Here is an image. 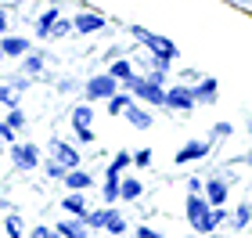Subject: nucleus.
<instances>
[{
	"label": "nucleus",
	"instance_id": "1",
	"mask_svg": "<svg viewBox=\"0 0 252 238\" xmlns=\"http://www.w3.org/2000/svg\"><path fill=\"white\" fill-rule=\"evenodd\" d=\"M133 33H137V40H144L148 47L155 51V58H162V62H169V58H177V47H173V43H169V40H162V36H155V33H148V29H141V26H137Z\"/></svg>",
	"mask_w": 252,
	"mask_h": 238
},
{
	"label": "nucleus",
	"instance_id": "2",
	"mask_svg": "<svg viewBox=\"0 0 252 238\" xmlns=\"http://www.w3.org/2000/svg\"><path fill=\"white\" fill-rule=\"evenodd\" d=\"M126 83H130V90H133L137 98L152 101V105H166V90H158V83H152V79H137V76H130Z\"/></svg>",
	"mask_w": 252,
	"mask_h": 238
},
{
	"label": "nucleus",
	"instance_id": "3",
	"mask_svg": "<svg viewBox=\"0 0 252 238\" xmlns=\"http://www.w3.org/2000/svg\"><path fill=\"white\" fill-rule=\"evenodd\" d=\"M11 159H15L18 170H32L40 163V152L32 148V144H11Z\"/></svg>",
	"mask_w": 252,
	"mask_h": 238
},
{
	"label": "nucleus",
	"instance_id": "4",
	"mask_svg": "<svg viewBox=\"0 0 252 238\" xmlns=\"http://www.w3.org/2000/svg\"><path fill=\"white\" fill-rule=\"evenodd\" d=\"M51 152H54V163H58L62 170H76V166H79V152H76V148H68L65 141H54V144H51Z\"/></svg>",
	"mask_w": 252,
	"mask_h": 238
},
{
	"label": "nucleus",
	"instance_id": "5",
	"mask_svg": "<svg viewBox=\"0 0 252 238\" xmlns=\"http://www.w3.org/2000/svg\"><path fill=\"white\" fill-rule=\"evenodd\" d=\"M87 98H116V79L112 76H94L87 83Z\"/></svg>",
	"mask_w": 252,
	"mask_h": 238
},
{
	"label": "nucleus",
	"instance_id": "6",
	"mask_svg": "<svg viewBox=\"0 0 252 238\" xmlns=\"http://www.w3.org/2000/svg\"><path fill=\"white\" fill-rule=\"evenodd\" d=\"M72 127H76V134H79V141H94V130H90V108H87V105H79V108L72 112Z\"/></svg>",
	"mask_w": 252,
	"mask_h": 238
},
{
	"label": "nucleus",
	"instance_id": "7",
	"mask_svg": "<svg viewBox=\"0 0 252 238\" xmlns=\"http://www.w3.org/2000/svg\"><path fill=\"white\" fill-rule=\"evenodd\" d=\"M205 199H209V206H223V202H227V180L209 177V184H205Z\"/></svg>",
	"mask_w": 252,
	"mask_h": 238
},
{
	"label": "nucleus",
	"instance_id": "8",
	"mask_svg": "<svg viewBox=\"0 0 252 238\" xmlns=\"http://www.w3.org/2000/svg\"><path fill=\"white\" fill-rule=\"evenodd\" d=\"M166 105H169V108H191V105H194V94H191L188 87H173V90L166 94Z\"/></svg>",
	"mask_w": 252,
	"mask_h": 238
},
{
	"label": "nucleus",
	"instance_id": "9",
	"mask_svg": "<svg viewBox=\"0 0 252 238\" xmlns=\"http://www.w3.org/2000/svg\"><path fill=\"white\" fill-rule=\"evenodd\" d=\"M205 152H209V144H205V141H188L184 148L177 152V163H191V159H202Z\"/></svg>",
	"mask_w": 252,
	"mask_h": 238
},
{
	"label": "nucleus",
	"instance_id": "10",
	"mask_svg": "<svg viewBox=\"0 0 252 238\" xmlns=\"http://www.w3.org/2000/svg\"><path fill=\"white\" fill-rule=\"evenodd\" d=\"M62 206H65L68 213H72V217H76V220H87V199H83V195H79V191H72V195H68V199L62 202Z\"/></svg>",
	"mask_w": 252,
	"mask_h": 238
},
{
	"label": "nucleus",
	"instance_id": "11",
	"mask_svg": "<svg viewBox=\"0 0 252 238\" xmlns=\"http://www.w3.org/2000/svg\"><path fill=\"white\" fill-rule=\"evenodd\" d=\"M58 235H65V238H87V220H62Z\"/></svg>",
	"mask_w": 252,
	"mask_h": 238
},
{
	"label": "nucleus",
	"instance_id": "12",
	"mask_svg": "<svg viewBox=\"0 0 252 238\" xmlns=\"http://www.w3.org/2000/svg\"><path fill=\"white\" fill-rule=\"evenodd\" d=\"M72 191H83V188H90V173H83V170H68V173L62 177Z\"/></svg>",
	"mask_w": 252,
	"mask_h": 238
},
{
	"label": "nucleus",
	"instance_id": "13",
	"mask_svg": "<svg viewBox=\"0 0 252 238\" xmlns=\"http://www.w3.org/2000/svg\"><path fill=\"white\" fill-rule=\"evenodd\" d=\"M126 119H130V123H133L137 130H148V127H152V116H148L144 108H133V105L126 108Z\"/></svg>",
	"mask_w": 252,
	"mask_h": 238
},
{
	"label": "nucleus",
	"instance_id": "14",
	"mask_svg": "<svg viewBox=\"0 0 252 238\" xmlns=\"http://www.w3.org/2000/svg\"><path fill=\"white\" fill-rule=\"evenodd\" d=\"M119 184H123L119 173H112V170H108V173H105V202H116L119 199Z\"/></svg>",
	"mask_w": 252,
	"mask_h": 238
},
{
	"label": "nucleus",
	"instance_id": "15",
	"mask_svg": "<svg viewBox=\"0 0 252 238\" xmlns=\"http://www.w3.org/2000/svg\"><path fill=\"white\" fill-rule=\"evenodd\" d=\"M105 26V18H97V15H79L76 18V29L79 33H94V29H101Z\"/></svg>",
	"mask_w": 252,
	"mask_h": 238
},
{
	"label": "nucleus",
	"instance_id": "16",
	"mask_svg": "<svg viewBox=\"0 0 252 238\" xmlns=\"http://www.w3.org/2000/svg\"><path fill=\"white\" fill-rule=\"evenodd\" d=\"M105 228H108L112 235H123V231H126V220H123V213L108 209V213H105Z\"/></svg>",
	"mask_w": 252,
	"mask_h": 238
},
{
	"label": "nucleus",
	"instance_id": "17",
	"mask_svg": "<svg viewBox=\"0 0 252 238\" xmlns=\"http://www.w3.org/2000/svg\"><path fill=\"white\" fill-rule=\"evenodd\" d=\"M137 195H141V180L126 177L123 184H119V199H137Z\"/></svg>",
	"mask_w": 252,
	"mask_h": 238
},
{
	"label": "nucleus",
	"instance_id": "18",
	"mask_svg": "<svg viewBox=\"0 0 252 238\" xmlns=\"http://www.w3.org/2000/svg\"><path fill=\"white\" fill-rule=\"evenodd\" d=\"M0 51H4V54H26V51H29V43H26V40H18V36H11V40L0 43Z\"/></svg>",
	"mask_w": 252,
	"mask_h": 238
},
{
	"label": "nucleus",
	"instance_id": "19",
	"mask_svg": "<svg viewBox=\"0 0 252 238\" xmlns=\"http://www.w3.org/2000/svg\"><path fill=\"white\" fill-rule=\"evenodd\" d=\"M191 94H194V101H213L216 98V83H213V79H205V83L198 90H191Z\"/></svg>",
	"mask_w": 252,
	"mask_h": 238
},
{
	"label": "nucleus",
	"instance_id": "20",
	"mask_svg": "<svg viewBox=\"0 0 252 238\" xmlns=\"http://www.w3.org/2000/svg\"><path fill=\"white\" fill-rule=\"evenodd\" d=\"M108 76H112V79H130V76H133V72H130V62H116Z\"/></svg>",
	"mask_w": 252,
	"mask_h": 238
},
{
	"label": "nucleus",
	"instance_id": "21",
	"mask_svg": "<svg viewBox=\"0 0 252 238\" xmlns=\"http://www.w3.org/2000/svg\"><path fill=\"white\" fill-rule=\"evenodd\" d=\"M249 220H252V206L245 202V206H238V213H234V224H238V228H245Z\"/></svg>",
	"mask_w": 252,
	"mask_h": 238
},
{
	"label": "nucleus",
	"instance_id": "22",
	"mask_svg": "<svg viewBox=\"0 0 252 238\" xmlns=\"http://www.w3.org/2000/svg\"><path fill=\"white\" fill-rule=\"evenodd\" d=\"M105 213H108V209H94V213H87V228H105Z\"/></svg>",
	"mask_w": 252,
	"mask_h": 238
},
{
	"label": "nucleus",
	"instance_id": "23",
	"mask_svg": "<svg viewBox=\"0 0 252 238\" xmlns=\"http://www.w3.org/2000/svg\"><path fill=\"white\" fill-rule=\"evenodd\" d=\"M108 108H112V116H116V112H126V108H130V98H123V94H116V98L108 101Z\"/></svg>",
	"mask_w": 252,
	"mask_h": 238
},
{
	"label": "nucleus",
	"instance_id": "24",
	"mask_svg": "<svg viewBox=\"0 0 252 238\" xmlns=\"http://www.w3.org/2000/svg\"><path fill=\"white\" fill-rule=\"evenodd\" d=\"M126 166H130V155H126V152H119L116 159H112V166H108V170H112V173H123Z\"/></svg>",
	"mask_w": 252,
	"mask_h": 238
},
{
	"label": "nucleus",
	"instance_id": "25",
	"mask_svg": "<svg viewBox=\"0 0 252 238\" xmlns=\"http://www.w3.org/2000/svg\"><path fill=\"white\" fill-rule=\"evenodd\" d=\"M4 228H7V235H11V238H22V220H18V217H7Z\"/></svg>",
	"mask_w": 252,
	"mask_h": 238
},
{
	"label": "nucleus",
	"instance_id": "26",
	"mask_svg": "<svg viewBox=\"0 0 252 238\" xmlns=\"http://www.w3.org/2000/svg\"><path fill=\"white\" fill-rule=\"evenodd\" d=\"M54 18H58V11H47V15L40 18V33H43V36H47V33H51V26H54Z\"/></svg>",
	"mask_w": 252,
	"mask_h": 238
},
{
	"label": "nucleus",
	"instance_id": "27",
	"mask_svg": "<svg viewBox=\"0 0 252 238\" xmlns=\"http://www.w3.org/2000/svg\"><path fill=\"white\" fill-rule=\"evenodd\" d=\"M22 123H26V116H22V112L15 108V112H11V116H7V127H11V130H18Z\"/></svg>",
	"mask_w": 252,
	"mask_h": 238
},
{
	"label": "nucleus",
	"instance_id": "28",
	"mask_svg": "<svg viewBox=\"0 0 252 238\" xmlns=\"http://www.w3.org/2000/svg\"><path fill=\"white\" fill-rule=\"evenodd\" d=\"M133 163H137V166H148V163H152V152H148V148H144V152H137V155H133Z\"/></svg>",
	"mask_w": 252,
	"mask_h": 238
},
{
	"label": "nucleus",
	"instance_id": "29",
	"mask_svg": "<svg viewBox=\"0 0 252 238\" xmlns=\"http://www.w3.org/2000/svg\"><path fill=\"white\" fill-rule=\"evenodd\" d=\"M29 238H58V235L47 231V228H32V235H29Z\"/></svg>",
	"mask_w": 252,
	"mask_h": 238
},
{
	"label": "nucleus",
	"instance_id": "30",
	"mask_svg": "<svg viewBox=\"0 0 252 238\" xmlns=\"http://www.w3.org/2000/svg\"><path fill=\"white\" fill-rule=\"evenodd\" d=\"M68 29H72V26H68V22H58V26H51V33H54V36H65Z\"/></svg>",
	"mask_w": 252,
	"mask_h": 238
},
{
	"label": "nucleus",
	"instance_id": "31",
	"mask_svg": "<svg viewBox=\"0 0 252 238\" xmlns=\"http://www.w3.org/2000/svg\"><path fill=\"white\" fill-rule=\"evenodd\" d=\"M0 137H4V141H15V130H11L7 123H0Z\"/></svg>",
	"mask_w": 252,
	"mask_h": 238
},
{
	"label": "nucleus",
	"instance_id": "32",
	"mask_svg": "<svg viewBox=\"0 0 252 238\" xmlns=\"http://www.w3.org/2000/svg\"><path fill=\"white\" fill-rule=\"evenodd\" d=\"M0 101H4V105H15V94H11L7 87H0Z\"/></svg>",
	"mask_w": 252,
	"mask_h": 238
},
{
	"label": "nucleus",
	"instance_id": "33",
	"mask_svg": "<svg viewBox=\"0 0 252 238\" xmlns=\"http://www.w3.org/2000/svg\"><path fill=\"white\" fill-rule=\"evenodd\" d=\"M47 173H51V177H65V170H62L58 163H47Z\"/></svg>",
	"mask_w": 252,
	"mask_h": 238
},
{
	"label": "nucleus",
	"instance_id": "34",
	"mask_svg": "<svg viewBox=\"0 0 252 238\" xmlns=\"http://www.w3.org/2000/svg\"><path fill=\"white\" fill-rule=\"evenodd\" d=\"M137 238H158V231H152V228H137Z\"/></svg>",
	"mask_w": 252,
	"mask_h": 238
},
{
	"label": "nucleus",
	"instance_id": "35",
	"mask_svg": "<svg viewBox=\"0 0 252 238\" xmlns=\"http://www.w3.org/2000/svg\"><path fill=\"white\" fill-rule=\"evenodd\" d=\"M188 188H191V195H198V191H202V180H198V177H191V180H188Z\"/></svg>",
	"mask_w": 252,
	"mask_h": 238
},
{
	"label": "nucleus",
	"instance_id": "36",
	"mask_svg": "<svg viewBox=\"0 0 252 238\" xmlns=\"http://www.w3.org/2000/svg\"><path fill=\"white\" fill-rule=\"evenodd\" d=\"M249 170H252V148H249Z\"/></svg>",
	"mask_w": 252,
	"mask_h": 238
},
{
	"label": "nucleus",
	"instance_id": "37",
	"mask_svg": "<svg viewBox=\"0 0 252 238\" xmlns=\"http://www.w3.org/2000/svg\"><path fill=\"white\" fill-rule=\"evenodd\" d=\"M0 29H4V11H0Z\"/></svg>",
	"mask_w": 252,
	"mask_h": 238
},
{
	"label": "nucleus",
	"instance_id": "38",
	"mask_svg": "<svg viewBox=\"0 0 252 238\" xmlns=\"http://www.w3.org/2000/svg\"><path fill=\"white\" fill-rule=\"evenodd\" d=\"M209 238H216V235H209Z\"/></svg>",
	"mask_w": 252,
	"mask_h": 238
},
{
	"label": "nucleus",
	"instance_id": "39",
	"mask_svg": "<svg viewBox=\"0 0 252 238\" xmlns=\"http://www.w3.org/2000/svg\"><path fill=\"white\" fill-rule=\"evenodd\" d=\"M0 54H4V51H0Z\"/></svg>",
	"mask_w": 252,
	"mask_h": 238
}]
</instances>
